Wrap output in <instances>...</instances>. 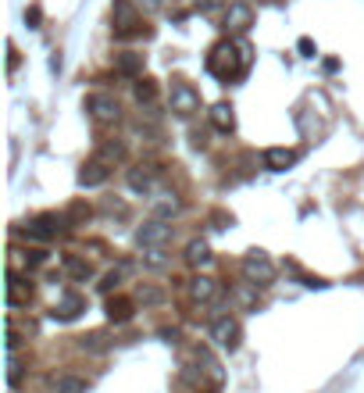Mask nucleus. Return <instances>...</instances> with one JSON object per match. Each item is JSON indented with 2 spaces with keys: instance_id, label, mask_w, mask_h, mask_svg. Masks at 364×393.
<instances>
[{
  "instance_id": "f257e3e1",
  "label": "nucleus",
  "mask_w": 364,
  "mask_h": 393,
  "mask_svg": "<svg viewBox=\"0 0 364 393\" xmlns=\"http://www.w3.org/2000/svg\"><path fill=\"white\" fill-rule=\"evenodd\" d=\"M246 65H250V47H243V44L222 40V44H214L211 54H207V72H211L214 79H222V83H232L236 76H243Z\"/></svg>"
},
{
  "instance_id": "f03ea898",
  "label": "nucleus",
  "mask_w": 364,
  "mask_h": 393,
  "mask_svg": "<svg viewBox=\"0 0 364 393\" xmlns=\"http://www.w3.org/2000/svg\"><path fill=\"white\" fill-rule=\"evenodd\" d=\"M136 36H150V29L143 26L132 0H115V40H136Z\"/></svg>"
},
{
  "instance_id": "7ed1b4c3",
  "label": "nucleus",
  "mask_w": 364,
  "mask_h": 393,
  "mask_svg": "<svg viewBox=\"0 0 364 393\" xmlns=\"http://www.w3.org/2000/svg\"><path fill=\"white\" fill-rule=\"evenodd\" d=\"M86 115H90L93 126L108 129V126H118L122 108H118V101H115L111 93H90V97H86Z\"/></svg>"
},
{
  "instance_id": "20e7f679",
  "label": "nucleus",
  "mask_w": 364,
  "mask_h": 393,
  "mask_svg": "<svg viewBox=\"0 0 364 393\" xmlns=\"http://www.w3.org/2000/svg\"><path fill=\"white\" fill-rule=\"evenodd\" d=\"M168 108L182 118H189L193 111H200V93L186 83V79H175L172 83V93H168Z\"/></svg>"
},
{
  "instance_id": "39448f33",
  "label": "nucleus",
  "mask_w": 364,
  "mask_h": 393,
  "mask_svg": "<svg viewBox=\"0 0 364 393\" xmlns=\"http://www.w3.org/2000/svg\"><path fill=\"white\" fill-rule=\"evenodd\" d=\"M243 275H246L250 282H257V286H268V282L275 279V261H271L264 250H250V254L243 257Z\"/></svg>"
},
{
  "instance_id": "423d86ee",
  "label": "nucleus",
  "mask_w": 364,
  "mask_h": 393,
  "mask_svg": "<svg viewBox=\"0 0 364 393\" xmlns=\"http://www.w3.org/2000/svg\"><path fill=\"white\" fill-rule=\"evenodd\" d=\"M239 336H243V329H239V322H236L232 315H222V318L211 322V340H214L222 350H236V347H239Z\"/></svg>"
},
{
  "instance_id": "0eeeda50",
  "label": "nucleus",
  "mask_w": 364,
  "mask_h": 393,
  "mask_svg": "<svg viewBox=\"0 0 364 393\" xmlns=\"http://www.w3.org/2000/svg\"><path fill=\"white\" fill-rule=\"evenodd\" d=\"M65 222H68V218H61V215H40V218H33L22 233H26L29 240H36V243H47V240H54V236L65 229Z\"/></svg>"
},
{
  "instance_id": "6e6552de",
  "label": "nucleus",
  "mask_w": 364,
  "mask_h": 393,
  "mask_svg": "<svg viewBox=\"0 0 364 393\" xmlns=\"http://www.w3.org/2000/svg\"><path fill=\"white\" fill-rule=\"evenodd\" d=\"M172 240V225L165 222V218H150L140 233H136V243L143 247V250H154V247H165Z\"/></svg>"
},
{
  "instance_id": "1a4fd4ad",
  "label": "nucleus",
  "mask_w": 364,
  "mask_h": 393,
  "mask_svg": "<svg viewBox=\"0 0 364 393\" xmlns=\"http://www.w3.org/2000/svg\"><path fill=\"white\" fill-rule=\"evenodd\" d=\"M111 168H115V165H108L104 158L93 154V158L79 168V186H83V190H97V186H104L108 175H111Z\"/></svg>"
},
{
  "instance_id": "9d476101",
  "label": "nucleus",
  "mask_w": 364,
  "mask_h": 393,
  "mask_svg": "<svg viewBox=\"0 0 364 393\" xmlns=\"http://www.w3.org/2000/svg\"><path fill=\"white\" fill-rule=\"evenodd\" d=\"M83 311H86V297H83V293H76V290H68V293H61V297H58V304H54V311H51V315H54L58 322H76Z\"/></svg>"
},
{
  "instance_id": "9b49d317",
  "label": "nucleus",
  "mask_w": 364,
  "mask_h": 393,
  "mask_svg": "<svg viewBox=\"0 0 364 393\" xmlns=\"http://www.w3.org/2000/svg\"><path fill=\"white\" fill-rule=\"evenodd\" d=\"M250 26H254V11H250V4L236 0V4L225 8V33H246Z\"/></svg>"
},
{
  "instance_id": "f8f14e48",
  "label": "nucleus",
  "mask_w": 364,
  "mask_h": 393,
  "mask_svg": "<svg viewBox=\"0 0 364 393\" xmlns=\"http://www.w3.org/2000/svg\"><path fill=\"white\" fill-rule=\"evenodd\" d=\"M33 300V282L19 272H8V307H22Z\"/></svg>"
},
{
  "instance_id": "ddd939ff",
  "label": "nucleus",
  "mask_w": 364,
  "mask_h": 393,
  "mask_svg": "<svg viewBox=\"0 0 364 393\" xmlns=\"http://www.w3.org/2000/svg\"><path fill=\"white\" fill-rule=\"evenodd\" d=\"M186 293H189V300H193V304H211V300L218 297V282H214V279H207V275H197V279H189Z\"/></svg>"
},
{
  "instance_id": "4468645a",
  "label": "nucleus",
  "mask_w": 364,
  "mask_h": 393,
  "mask_svg": "<svg viewBox=\"0 0 364 393\" xmlns=\"http://www.w3.org/2000/svg\"><path fill=\"white\" fill-rule=\"evenodd\" d=\"M115 72L125 79H143V54H136V51L115 54Z\"/></svg>"
},
{
  "instance_id": "2eb2a0df",
  "label": "nucleus",
  "mask_w": 364,
  "mask_h": 393,
  "mask_svg": "<svg viewBox=\"0 0 364 393\" xmlns=\"http://www.w3.org/2000/svg\"><path fill=\"white\" fill-rule=\"evenodd\" d=\"M264 165L271 172H286V168L296 165V150H289V147H268L264 150Z\"/></svg>"
},
{
  "instance_id": "dca6fc26",
  "label": "nucleus",
  "mask_w": 364,
  "mask_h": 393,
  "mask_svg": "<svg viewBox=\"0 0 364 393\" xmlns=\"http://www.w3.org/2000/svg\"><path fill=\"white\" fill-rule=\"evenodd\" d=\"M211 126L218 129V133H232L236 129V111H232V104H214L211 108Z\"/></svg>"
},
{
  "instance_id": "f3484780",
  "label": "nucleus",
  "mask_w": 364,
  "mask_h": 393,
  "mask_svg": "<svg viewBox=\"0 0 364 393\" xmlns=\"http://www.w3.org/2000/svg\"><path fill=\"white\" fill-rule=\"evenodd\" d=\"M132 311H136V304H132L129 297H108V318H111L115 325L129 322V318H132Z\"/></svg>"
},
{
  "instance_id": "a211bd4d",
  "label": "nucleus",
  "mask_w": 364,
  "mask_h": 393,
  "mask_svg": "<svg viewBox=\"0 0 364 393\" xmlns=\"http://www.w3.org/2000/svg\"><path fill=\"white\" fill-rule=\"evenodd\" d=\"M150 208H154V218H172V215H179V197L175 193H157L154 200H150Z\"/></svg>"
},
{
  "instance_id": "6ab92c4d",
  "label": "nucleus",
  "mask_w": 364,
  "mask_h": 393,
  "mask_svg": "<svg viewBox=\"0 0 364 393\" xmlns=\"http://www.w3.org/2000/svg\"><path fill=\"white\" fill-rule=\"evenodd\" d=\"M186 265H193V268L211 265V247H207L204 240H189V243H186Z\"/></svg>"
},
{
  "instance_id": "aec40b11",
  "label": "nucleus",
  "mask_w": 364,
  "mask_h": 393,
  "mask_svg": "<svg viewBox=\"0 0 364 393\" xmlns=\"http://www.w3.org/2000/svg\"><path fill=\"white\" fill-rule=\"evenodd\" d=\"M129 186H132L136 193H140V190L147 193V190L154 186V168H150V165H136V168L129 172Z\"/></svg>"
},
{
  "instance_id": "412c9836",
  "label": "nucleus",
  "mask_w": 364,
  "mask_h": 393,
  "mask_svg": "<svg viewBox=\"0 0 364 393\" xmlns=\"http://www.w3.org/2000/svg\"><path fill=\"white\" fill-rule=\"evenodd\" d=\"M65 272H68L72 279H90V275H93V265L83 261V257H76V254H65Z\"/></svg>"
},
{
  "instance_id": "4be33fe9",
  "label": "nucleus",
  "mask_w": 364,
  "mask_h": 393,
  "mask_svg": "<svg viewBox=\"0 0 364 393\" xmlns=\"http://www.w3.org/2000/svg\"><path fill=\"white\" fill-rule=\"evenodd\" d=\"M132 93H136L140 104H150V101L157 97V83H154V79H140V83L132 86Z\"/></svg>"
},
{
  "instance_id": "5701e85b",
  "label": "nucleus",
  "mask_w": 364,
  "mask_h": 393,
  "mask_svg": "<svg viewBox=\"0 0 364 393\" xmlns=\"http://www.w3.org/2000/svg\"><path fill=\"white\" fill-rule=\"evenodd\" d=\"M97 158H104L108 165H115V161H122V158H125V147H122V143H115V140H108V143H100Z\"/></svg>"
},
{
  "instance_id": "b1692460",
  "label": "nucleus",
  "mask_w": 364,
  "mask_h": 393,
  "mask_svg": "<svg viewBox=\"0 0 364 393\" xmlns=\"http://www.w3.org/2000/svg\"><path fill=\"white\" fill-rule=\"evenodd\" d=\"M54 393H86V382L76 379V375H61L58 386H54Z\"/></svg>"
},
{
  "instance_id": "393cba45",
  "label": "nucleus",
  "mask_w": 364,
  "mask_h": 393,
  "mask_svg": "<svg viewBox=\"0 0 364 393\" xmlns=\"http://www.w3.org/2000/svg\"><path fill=\"white\" fill-rule=\"evenodd\" d=\"M125 272H129V265H118L115 272H108V275H104V282H100V290H104V293H111V290L125 279Z\"/></svg>"
},
{
  "instance_id": "a878e982",
  "label": "nucleus",
  "mask_w": 364,
  "mask_h": 393,
  "mask_svg": "<svg viewBox=\"0 0 364 393\" xmlns=\"http://www.w3.org/2000/svg\"><path fill=\"white\" fill-rule=\"evenodd\" d=\"M22 382V364L15 357V350H8V386H19Z\"/></svg>"
},
{
  "instance_id": "bb28decb",
  "label": "nucleus",
  "mask_w": 364,
  "mask_h": 393,
  "mask_svg": "<svg viewBox=\"0 0 364 393\" xmlns=\"http://www.w3.org/2000/svg\"><path fill=\"white\" fill-rule=\"evenodd\" d=\"M225 8V0H197V11L200 15H214V11H222Z\"/></svg>"
},
{
  "instance_id": "cd10ccee",
  "label": "nucleus",
  "mask_w": 364,
  "mask_h": 393,
  "mask_svg": "<svg viewBox=\"0 0 364 393\" xmlns=\"http://www.w3.org/2000/svg\"><path fill=\"white\" fill-rule=\"evenodd\" d=\"M83 218H90V208L86 204H72L68 208V222H83Z\"/></svg>"
},
{
  "instance_id": "c85d7f7f",
  "label": "nucleus",
  "mask_w": 364,
  "mask_h": 393,
  "mask_svg": "<svg viewBox=\"0 0 364 393\" xmlns=\"http://www.w3.org/2000/svg\"><path fill=\"white\" fill-rule=\"evenodd\" d=\"M147 265L161 268V265H165V247H154V250H147Z\"/></svg>"
},
{
  "instance_id": "c756f323",
  "label": "nucleus",
  "mask_w": 364,
  "mask_h": 393,
  "mask_svg": "<svg viewBox=\"0 0 364 393\" xmlns=\"http://www.w3.org/2000/svg\"><path fill=\"white\" fill-rule=\"evenodd\" d=\"M140 300H143V304H157V300H161V290H150V286H140Z\"/></svg>"
},
{
  "instance_id": "7c9ffc66",
  "label": "nucleus",
  "mask_w": 364,
  "mask_h": 393,
  "mask_svg": "<svg viewBox=\"0 0 364 393\" xmlns=\"http://www.w3.org/2000/svg\"><path fill=\"white\" fill-rule=\"evenodd\" d=\"M296 47H300V54H303V58H314V54H318V51H314V40H307V36H303Z\"/></svg>"
}]
</instances>
